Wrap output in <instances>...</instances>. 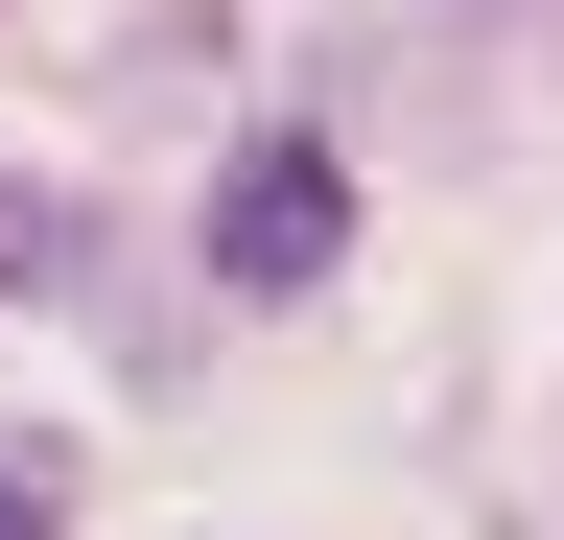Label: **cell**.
Listing matches in <instances>:
<instances>
[{"instance_id": "obj_1", "label": "cell", "mask_w": 564, "mask_h": 540, "mask_svg": "<svg viewBox=\"0 0 564 540\" xmlns=\"http://www.w3.org/2000/svg\"><path fill=\"white\" fill-rule=\"evenodd\" d=\"M329 258H352V165L306 142V118H282V142H236V165H212V283H236V306H306Z\"/></svg>"}, {"instance_id": "obj_2", "label": "cell", "mask_w": 564, "mask_h": 540, "mask_svg": "<svg viewBox=\"0 0 564 540\" xmlns=\"http://www.w3.org/2000/svg\"><path fill=\"white\" fill-rule=\"evenodd\" d=\"M0 540H70V447L47 423H0Z\"/></svg>"}]
</instances>
